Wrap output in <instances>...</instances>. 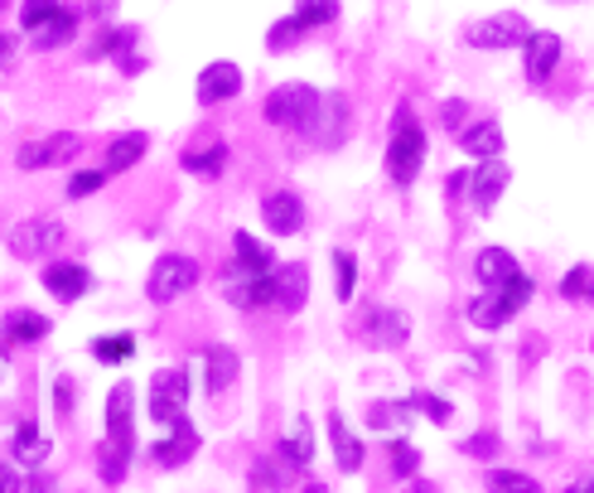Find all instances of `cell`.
<instances>
[{
    "instance_id": "cell-19",
    "label": "cell",
    "mask_w": 594,
    "mask_h": 493,
    "mask_svg": "<svg viewBox=\"0 0 594 493\" xmlns=\"http://www.w3.org/2000/svg\"><path fill=\"white\" fill-rule=\"evenodd\" d=\"M305 300H310V266L305 262L276 266V305L286 310V315H295Z\"/></svg>"
},
{
    "instance_id": "cell-27",
    "label": "cell",
    "mask_w": 594,
    "mask_h": 493,
    "mask_svg": "<svg viewBox=\"0 0 594 493\" xmlns=\"http://www.w3.org/2000/svg\"><path fill=\"white\" fill-rule=\"evenodd\" d=\"M136 39H141V29L136 25H107L102 35H97V44H93V53L87 59H126L131 49H136Z\"/></svg>"
},
{
    "instance_id": "cell-15",
    "label": "cell",
    "mask_w": 594,
    "mask_h": 493,
    "mask_svg": "<svg viewBox=\"0 0 594 493\" xmlns=\"http://www.w3.org/2000/svg\"><path fill=\"white\" fill-rule=\"evenodd\" d=\"M407 339H411V320L401 310H367L363 344H373V349H401Z\"/></svg>"
},
{
    "instance_id": "cell-21",
    "label": "cell",
    "mask_w": 594,
    "mask_h": 493,
    "mask_svg": "<svg viewBox=\"0 0 594 493\" xmlns=\"http://www.w3.org/2000/svg\"><path fill=\"white\" fill-rule=\"evenodd\" d=\"M204 373H208V392L218 397V392H228L232 383H238V353L228 349V344H208L204 349Z\"/></svg>"
},
{
    "instance_id": "cell-5",
    "label": "cell",
    "mask_w": 594,
    "mask_h": 493,
    "mask_svg": "<svg viewBox=\"0 0 594 493\" xmlns=\"http://www.w3.org/2000/svg\"><path fill=\"white\" fill-rule=\"evenodd\" d=\"M194 281H198V262H194V256L165 252V256H155L150 276H145V296H150L155 305H170V300H179Z\"/></svg>"
},
{
    "instance_id": "cell-1",
    "label": "cell",
    "mask_w": 594,
    "mask_h": 493,
    "mask_svg": "<svg viewBox=\"0 0 594 493\" xmlns=\"http://www.w3.org/2000/svg\"><path fill=\"white\" fill-rule=\"evenodd\" d=\"M136 455V387L117 383L107 397V441L97 450V469H102L107 484H121Z\"/></svg>"
},
{
    "instance_id": "cell-35",
    "label": "cell",
    "mask_w": 594,
    "mask_h": 493,
    "mask_svg": "<svg viewBox=\"0 0 594 493\" xmlns=\"http://www.w3.org/2000/svg\"><path fill=\"white\" fill-rule=\"evenodd\" d=\"M131 353H136V339H131V334H107V339H93V358H102V363H126Z\"/></svg>"
},
{
    "instance_id": "cell-42",
    "label": "cell",
    "mask_w": 594,
    "mask_h": 493,
    "mask_svg": "<svg viewBox=\"0 0 594 493\" xmlns=\"http://www.w3.org/2000/svg\"><path fill=\"white\" fill-rule=\"evenodd\" d=\"M464 455H474V459H493V455H498V435H493V431L469 435V441H464Z\"/></svg>"
},
{
    "instance_id": "cell-30",
    "label": "cell",
    "mask_w": 594,
    "mask_h": 493,
    "mask_svg": "<svg viewBox=\"0 0 594 493\" xmlns=\"http://www.w3.org/2000/svg\"><path fill=\"white\" fill-rule=\"evenodd\" d=\"M286 455H290V465H295V469H310V465H315V431H310V421H305V417L290 425V435H286Z\"/></svg>"
},
{
    "instance_id": "cell-54",
    "label": "cell",
    "mask_w": 594,
    "mask_h": 493,
    "mask_svg": "<svg viewBox=\"0 0 594 493\" xmlns=\"http://www.w3.org/2000/svg\"><path fill=\"white\" fill-rule=\"evenodd\" d=\"M570 493H585V489H570Z\"/></svg>"
},
{
    "instance_id": "cell-6",
    "label": "cell",
    "mask_w": 594,
    "mask_h": 493,
    "mask_svg": "<svg viewBox=\"0 0 594 493\" xmlns=\"http://www.w3.org/2000/svg\"><path fill=\"white\" fill-rule=\"evenodd\" d=\"M526 35H532V29H526V20L518 15V10H502V15H488V20L464 25V44H469V49H493V53L522 49Z\"/></svg>"
},
{
    "instance_id": "cell-2",
    "label": "cell",
    "mask_w": 594,
    "mask_h": 493,
    "mask_svg": "<svg viewBox=\"0 0 594 493\" xmlns=\"http://www.w3.org/2000/svg\"><path fill=\"white\" fill-rule=\"evenodd\" d=\"M387 170L401 189L425 170V127L411 117L407 107L397 111V131H391V141H387Z\"/></svg>"
},
{
    "instance_id": "cell-16",
    "label": "cell",
    "mask_w": 594,
    "mask_h": 493,
    "mask_svg": "<svg viewBox=\"0 0 594 493\" xmlns=\"http://www.w3.org/2000/svg\"><path fill=\"white\" fill-rule=\"evenodd\" d=\"M194 450H198V425L194 421H174L170 435H165V441H155L150 459L160 469H174V465H184V459H194Z\"/></svg>"
},
{
    "instance_id": "cell-22",
    "label": "cell",
    "mask_w": 594,
    "mask_h": 493,
    "mask_svg": "<svg viewBox=\"0 0 594 493\" xmlns=\"http://www.w3.org/2000/svg\"><path fill=\"white\" fill-rule=\"evenodd\" d=\"M459 145H464V155H474V160H498L502 155V127L498 121H474V127L459 131Z\"/></svg>"
},
{
    "instance_id": "cell-50",
    "label": "cell",
    "mask_w": 594,
    "mask_h": 493,
    "mask_svg": "<svg viewBox=\"0 0 594 493\" xmlns=\"http://www.w3.org/2000/svg\"><path fill=\"white\" fill-rule=\"evenodd\" d=\"M305 493H324V489H319V484H310V489H305Z\"/></svg>"
},
{
    "instance_id": "cell-44",
    "label": "cell",
    "mask_w": 594,
    "mask_h": 493,
    "mask_svg": "<svg viewBox=\"0 0 594 493\" xmlns=\"http://www.w3.org/2000/svg\"><path fill=\"white\" fill-rule=\"evenodd\" d=\"M53 401H59V417L69 421L73 417V377H59V383H53Z\"/></svg>"
},
{
    "instance_id": "cell-53",
    "label": "cell",
    "mask_w": 594,
    "mask_h": 493,
    "mask_svg": "<svg viewBox=\"0 0 594 493\" xmlns=\"http://www.w3.org/2000/svg\"><path fill=\"white\" fill-rule=\"evenodd\" d=\"M585 300H594V286H590V296H585Z\"/></svg>"
},
{
    "instance_id": "cell-26",
    "label": "cell",
    "mask_w": 594,
    "mask_h": 493,
    "mask_svg": "<svg viewBox=\"0 0 594 493\" xmlns=\"http://www.w3.org/2000/svg\"><path fill=\"white\" fill-rule=\"evenodd\" d=\"M77 20H83V15H77V10H69V5H63L59 15L49 20V25H44V29H35V35H29V44H35V53L63 49V44H69V39L77 35Z\"/></svg>"
},
{
    "instance_id": "cell-43",
    "label": "cell",
    "mask_w": 594,
    "mask_h": 493,
    "mask_svg": "<svg viewBox=\"0 0 594 493\" xmlns=\"http://www.w3.org/2000/svg\"><path fill=\"white\" fill-rule=\"evenodd\" d=\"M407 417H411V401H407V407H373V411H367V421H373L377 431H383V425H401Z\"/></svg>"
},
{
    "instance_id": "cell-23",
    "label": "cell",
    "mask_w": 594,
    "mask_h": 493,
    "mask_svg": "<svg viewBox=\"0 0 594 493\" xmlns=\"http://www.w3.org/2000/svg\"><path fill=\"white\" fill-rule=\"evenodd\" d=\"M329 441H334V459H339V469H363V441L349 431V421H343V411H329Z\"/></svg>"
},
{
    "instance_id": "cell-47",
    "label": "cell",
    "mask_w": 594,
    "mask_h": 493,
    "mask_svg": "<svg viewBox=\"0 0 594 493\" xmlns=\"http://www.w3.org/2000/svg\"><path fill=\"white\" fill-rule=\"evenodd\" d=\"M0 493H25V484H20V474L10 465H0Z\"/></svg>"
},
{
    "instance_id": "cell-20",
    "label": "cell",
    "mask_w": 594,
    "mask_h": 493,
    "mask_svg": "<svg viewBox=\"0 0 594 493\" xmlns=\"http://www.w3.org/2000/svg\"><path fill=\"white\" fill-rule=\"evenodd\" d=\"M145 151H150V136H145V131H121V136L107 145V165H102V170H107V175H126V170H136Z\"/></svg>"
},
{
    "instance_id": "cell-37",
    "label": "cell",
    "mask_w": 594,
    "mask_h": 493,
    "mask_svg": "<svg viewBox=\"0 0 594 493\" xmlns=\"http://www.w3.org/2000/svg\"><path fill=\"white\" fill-rule=\"evenodd\" d=\"M411 411H421V417H431L435 425H450V401L435 397V392H411Z\"/></svg>"
},
{
    "instance_id": "cell-49",
    "label": "cell",
    "mask_w": 594,
    "mask_h": 493,
    "mask_svg": "<svg viewBox=\"0 0 594 493\" xmlns=\"http://www.w3.org/2000/svg\"><path fill=\"white\" fill-rule=\"evenodd\" d=\"M5 344H10V334H5V324H0V358H5Z\"/></svg>"
},
{
    "instance_id": "cell-33",
    "label": "cell",
    "mask_w": 594,
    "mask_h": 493,
    "mask_svg": "<svg viewBox=\"0 0 594 493\" xmlns=\"http://www.w3.org/2000/svg\"><path fill=\"white\" fill-rule=\"evenodd\" d=\"M339 0H295V20L305 29H324V25H334L339 20Z\"/></svg>"
},
{
    "instance_id": "cell-51",
    "label": "cell",
    "mask_w": 594,
    "mask_h": 493,
    "mask_svg": "<svg viewBox=\"0 0 594 493\" xmlns=\"http://www.w3.org/2000/svg\"><path fill=\"white\" fill-rule=\"evenodd\" d=\"M585 493H594V479H590V484H585Z\"/></svg>"
},
{
    "instance_id": "cell-3",
    "label": "cell",
    "mask_w": 594,
    "mask_h": 493,
    "mask_svg": "<svg viewBox=\"0 0 594 493\" xmlns=\"http://www.w3.org/2000/svg\"><path fill=\"white\" fill-rule=\"evenodd\" d=\"M319 87H310V83H280L271 97H266V107H262V117L271 121V127H286V131H305L310 121H315V111H319Z\"/></svg>"
},
{
    "instance_id": "cell-17",
    "label": "cell",
    "mask_w": 594,
    "mask_h": 493,
    "mask_svg": "<svg viewBox=\"0 0 594 493\" xmlns=\"http://www.w3.org/2000/svg\"><path fill=\"white\" fill-rule=\"evenodd\" d=\"M44 286H49L53 300H63V305H73V300L87 296V286H93V272L77 262H53L49 272H44Z\"/></svg>"
},
{
    "instance_id": "cell-38",
    "label": "cell",
    "mask_w": 594,
    "mask_h": 493,
    "mask_svg": "<svg viewBox=\"0 0 594 493\" xmlns=\"http://www.w3.org/2000/svg\"><path fill=\"white\" fill-rule=\"evenodd\" d=\"M290 469H295V465H290V455L286 459H262V465H256V484H262V489H286Z\"/></svg>"
},
{
    "instance_id": "cell-41",
    "label": "cell",
    "mask_w": 594,
    "mask_h": 493,
    "mask_svg": "<svg viewBox=\"0 0 594 493\" xmlns=\"http://www.w3.org/2000/svg\"><path fill=\"white\" fill-rule=\"evenodd\" d=\"M416 465H421V455L411 450L407 441H391V469H397V479H411L416 474Z\"/></svg>"
},
{
    "instance_id": "cell-45",
    "label": "cell",
    "mask_w": 594,
    "mask_h": 493,
    "mask_svg": "<svg viewBox=\"0 0 594 493\" xmlns=\"http://www.w3.org/2000/svg\"><path fill=\"white\" fill-rule=\"evenodd\" d=\"M440 117H445V127H450L454 136L464 131V127H459V121H464V103H445V107H440Z\"/></svg>"
},
{
    "instance_id": "cell-25",
    "label": "cell",
    "mask_w": 594,
    "mask_h": 493,
    "mask_svg": "<svg viewBox=\"0 0 594 493\" xmlns=\"http://www.w3.org/2000/svg\"><path fill=\"white\" fill-rule=\"evenodd\" d=\"M184 170L198 175V179H218L222 170H228V145H222V141L189 145V151H184Z\"/></svg>"
},
{
    "instance_id": "cell-7",
    "label": "cell",
    "mask_w": 594,
    "mask_h": 493,
    "mask_svg": "<svg viewBox=\"0 0 594 493\" xmlns=\"http://www.w3.org/2000/svg\"><path fill=\"white\" fill-rule=\"evenodd\" d=\"M189 407V373L184 368H165V373L150 377V421L155 425H174L184 421Z\"/></svg>"
},
{
    "instance_id": "cell-34",
    "label": "cell",
    "mask_w": 594,
    "mask_h": 493,
    "mask_svg": "<svg viewBox=\"0 0 594 493\" xmlns=\"http://www.w3.org/2000/svg\"><path fill=\"white\" fill-rule=\"evenodd\" d=\"M59 10H63L59 0H25V5H20V29L35 35V29H44L53 15H59Z\"/></svg>"
},
{
    "instance_id": "cell-55",
    "label": "cell",
    "mask_w": 594,
    "mask_h": 493,
    "mask_svg": "<svg viewBox=\"0 0 594 493\" xmlns=\"http://www.w3.org/2000/svg\"><path fill=\"white\" fill-rule=\"evenodd\" d=\"M0 5H5V0H0Z\"/></svg>"
},
{
    "instance_id": "cell-11",
    "label": "cell",
    "mask_w": 594,
    "mask_h": 493,
    "mask_svg": "<svg viewBox=\"0 0 594 493\" xmlns=\"http://www.w3.org/2000/svg\"><path fill=\"white\" fill-rule=\"evenodd\" d=\"M242 93V69L232 59H218V63H208L204 73H198V83H194V97H198V107H218V103H232V97Z\"/></svg>"
},
{
    "instance_id": "cell-10",
    "label": "cell",
    "mask_w": 594,
    "mask_h": 493,
    "mask_svg": "<svg viewBox=\"0 0 594 493\" xmlns=\"http://www.w3.org/2000/svg\"><path fill=\"white\" fill-rule=\"evenodd\" d=\"M343 131H349V97H343V93H324L315 121L305 127V136L315 145H324V151H334V145L343 141Z\"/></svg>"
},
{
    "instance_id": "cell-8",
    "label": "cell",
    "mask_w": 594,
    "mask_h": 493,
    "mask_svg": "<svg viewBox=\"0 0 594 493\" xmlns=\"http://www.w3.org/2000/svg\"><path fill=\"white\" fill-rule=\"evenodd\" d=\"M63 223H53V218H29V223H20L15 232H10V252L20 256V262H39V256H49V252H59L63 246Z\"/></svg>"
},
{
    "instance_id": "cell-29",
    "label": "cell",
    "mask_w": 594,
    "mask_h": 493,
    "mask_svg": "<svg viewBox=\"0 0 594 493\" xmlns=\"http://www.w3.org/2000/svg\"><path fill=\"white\" fill-rule=\"evenodd\" d=\"M5 334H10V339H20V344H39L44 334H49V320H44L39 310H10Z\"/></svg>"
},
{
    "instance_id": "cell-12",
    "label": "cell",
    "mask_w": 594,
    "mask_h": 493,
    "mask_svg": "<svg viewBox=\"0 0 594 493\" xmlns=\"http://www.w3.org/2000/svg\"><path fill=\"white\" fill-rule=\"evenodd\" d=\"M69 155H77V136L73 131H53V136H44V141H29V145H20V155H15V165L20 170H44V165H59V160H69Z\"/></svg>"
},
{
    "instance_id": "cell-24",
    "label": "cell",
    "mask_w": 594,
    "mask_h": 493,
    "mask_svg": "<svg viewBox=\"0 0 594 493\" xmlns=\"http://www.w3.org/2000/svg\"><path fill=\"white\" fill-rule=\"evenodd\" d=\"M232 246H238V252H232V266H238V272H246V276H271V272H276L271 246H262V242L252 238V232H238V238H232Z\"/></svg>"
},
{
    "instance_id": "cell-28",
    "label": "cell",
    "mask_w": 594,
    "mask_h": 493,
    "mask_svg": "<svg viewBox=\"0 0 594 493\" xmlns=\"http://www.w3.org/2000/svg\"><path fill=\"white\" fill-rule=\"evenodd\" d=\"M49 450H53V445H49V435H44L35 421H25V425H20V431H15V459H20V465L39 469L44 459H49Z\"/></svg>"
},
{
    "instance_id": "cell-31",
    "label": "cell",
    "mask_w": 594,
    "mask_h": 493,
    "mask_svg": "<svg viewBox=\"0 0 594 493\" xmlns=\"http://www.w3.org/2000/svg\"><path fill=\"white\" fill-rule=\"evenodd\" d=\"M310 39V29L300 25L295 15H286V20H276L271 29H266V49L271 53H290V49H300V44Z\"/></svg>"
},
{
    "instance_id": "cell-36",
    "label": "cell",
    "mask_w": 594,
    "mask_h": 493,
    "mask_svg": "<svg viewBox=\"0 0 594 493\" xmlns=\"http://www.w3.org/2000/svg\"><path fill=\"white\" fill-rule=\"evenodd\" d=\"M334 276H339V300L349 305L353 290H357V262H353L349 246H339V252H334Z\"/></svg>"
},
{
    "instance_id": "cell-18",
    "label": "cell",
    "mask_w": 594,
    "mask_h": 493,
    "mask_svg": "<svg viewBox=\"0 0 594 493\" xmlns=\"http://www.w3.org/2000/svg\"><path fill=\"white\" fill-rule=\"evenodd\" d=\"M474 276H478V286L484 290H498V286H508L512 276H522V266H518V256H512L508 246H484L478 262H474Z\"/></svg>"
},
{
    "instance_id": "cell-46",
    "label": "cell",
    "mask_w": 594,
    "mask_h": 493,
    "mask_svg": "<svg viewBox=\"0 0 594 493\" xmlns=\"http://www.w3.org/2000/svg\"><path fill=\"white\" fill-rule=\"evenodd\" d=\"M25 493H53V474H44V469H35V474L25 479Z\"/></svg>"
},
{
    "instance_id": "cell-52",
    "label": "cell",
    "mask_w": 594,
    "mask_h": 493,
    "mask_svg": "<svg viewBox=\"0 0 594 493\" xmlns=\"http://www.w3.org/2000/svg\"><path fill=\"white\" fill-rule=\"evenodd\" d=\"M421 493H435V489H431V484H425V489H421Z\"/></svg>"
},
{
    "instance_id": "cell-48",
    "label": "cell",
    "mask_w": 594,
    "mask_h": 493,
    "mask_svg": "<svg viewBox=\"0 0 594 493\" xmlns=\"http://www.w3.org/2000/svg\"><path fill=\"white\" fill-rule=\"evenodd\" d=\"M10 53H15V35H0V63H5Z\"/></svg>"
},
{
    "instance_id": "cell-14",
    "label": "cell",
    "mask_w": 594,
    "mask_h": 493,
    "mask_svg": "<svg viewBox=\"0 0 594 493\" xmlns=\"http://www.w3.org/2000/svg\"><path fill=\"white\" fill-rule=\"evenodd\" d=\"M262 218L276 238H295V232L305 228V204H300V194H290V189H276V194H266Z\"/></svg>"
},
{
    "instance_id": "cell-13",
    "label": "cell",
    "mask_w": 594,
    "mask_h": 493,
    "mask_svg": "<svg viewBox=\"0 0 594 493\" xmlns=\"http://www.w3.org/2000/svg\"><path fill=\"white\" fill-rule=\"evenodd\" d=\"M512 184V170H508V160H478V170L469 175V199H474V208L478 213H488L493 204L502 199V189Z\"/></svg>"
},
{
    "instance_id": "cell-32",
    "label": "cell",
    "mask_w": 594,
    "mask_h": 493,
    "mask_svg": "<svg viewBox=\"0 0 594 493\" xmlns=\"http://www.w3.org/2000/svg\"><path fill=\"white\" fill-rule=\"evenodd\" d=\"M484 489L488 493H542V484L532 474H522V469H488Z\"/></svg>"
},
{
    "instance_id": "cell-39",
    "label": "cell",
    "mask_w": 594,
    "mask_h": 493,
    "mask_svg": "<svg viewBox=\"0 0 594 493\" xmlns=\"http://www.w3.org/2000/svg\"><path fill=\"white\" fill-rule=\"evenodd\" d=\"M590 286H594V272H590V266H570L566 281H560V296H566V300H580V296H590Z\"/></svg>"
},
{
    "instance_id": "cell-9",
    "label": "cell",
    "mask_w": 594,
    "mask_h": 493,
    "mask_svg": "<svg viewBox=\"0 0 594 493\" xmlns=\"http://www.w3.org/2000/svg\"><path fill=\"white\" fill-rule=\"evenodd\" d=\"M560 35H551V29H532L522 44V73H526V83H551V73H556V63H560Z\"/></svg>"
},
{
    "instance_id": "cell-4",
    "label": "cell",
    "mask_w": 594,
    "mask_h": 493,
    "mask_svg": "<svg viewBox=\"0 0 594 493\" xmlns=\"http://www.w3.org/2000/svg\"><path fill=\"white\" fill-rule=\"evenodd\" d=\"M532 300V276H512L508 286L498 290H484V296L469 305V320L478 324V329H502L508 320L522 315V305Z\"/></svg>"
},
{
    "instance_id": "cell-40",
    "label": "cell",
    "mask_w": 594,
    "mask_h": 493,
    "mask_svg": "<svg viewBox=\"0 0 594 493\" xmlns=\"http://www.w3.org/2000/svg\"><path fill=\"white\" fill-rule=\"evenodd\" d=\"M107 170H83V175H73L69 179V199H87V194H97V189L107 184Z\"/></svg>"
}]
</instances>
